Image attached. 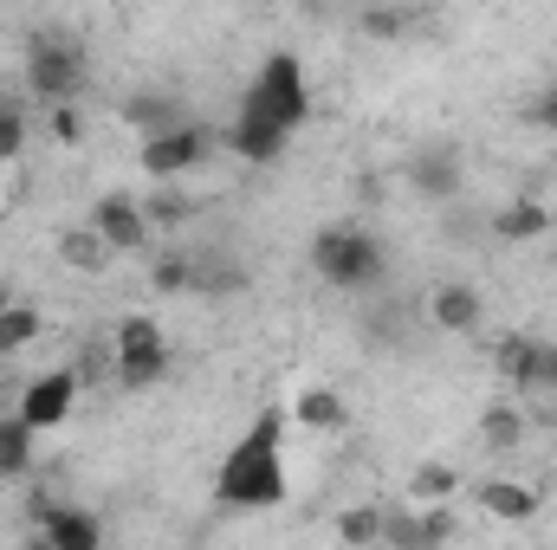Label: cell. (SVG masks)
<instances>
[{
    "label": "cell",
    "instance_id": "4",
    "mask_svg": "<svg viewBox=\"0 0 557 550\" xmlns=\"http://www.w3.org/2000/svg\"><path fill=\"white\" fill-rule=\"evenodd\" d=\"M169 370H175V350H169V337H162V324L156 317H124L117 324V337H111V383L124 389V396H137V389H156V383H169Z\"/></svg>",
    "mask_w": 557,
    "mask_h": 550
},
{
    "label": "cell",
    "instance_id": "20",
    "mask_svg": "<svg viewBox=\"0 0 557 550\" xmlns=\"http://www.w3.org/2000/svg\"><path fill=\"white\" fill-rule=\"evenodd\" d=\"M137 201H143V214H149V227H156V234H162V227L175 234V227H188V221H195V195H188L182 182H156V188L137 195Z\"/></svg>",
    "mask_w": 557,
    "mask_h": 550
},
{
    "label": "cell",
    "instance_id": "29",
    "mask_svg": "<svg viewBox=\"0 0 557 550\" xmlns=\"http://www.w3.org/2000/svg\"><path fill=\"white\" fill-rule=\"evenodd\" d=\"M20 149H26V111L0 104V162H20Z\"/></svg>",
    "mask_w": 557,
    "mask_h": 550
},
{
    "label": "cell",
    "instance_id": "1",
    "mask_svg": "<svg viewBox=\"0 0 557 550\" xmlns=\"http://www.w3.org/2000/svg\"><path fill=\"white\" fill-rule=\"evenodd\" d=\"M285 427H292V414L260 409L253 427L227 447V460H221V473H214V505H221V512H273V505L292 499Z\"/></svg>",
    "mask_w": 557,
    "mask_h": 550
},
{
    "label": "cell",
    "instance_id": "13",
    "mask_svg": "<svg viewBox=\"0 0 557 550\" xmlns=\"http://www.w3.org/2000/svg\"><path fill=\"white\" fill-rule=\"evenodd\" d=\"M33 518H39V545L52 550H98L104 545V525L91 518V512H78V505H33Z\"/></svg>",
    "mask_w": 557,
    "mask_h": 550
},
{
    "label": "cell",
    "instance_id": "28",
    "mask_svg": "<svg viewBox=\"0 0 557 550\" xmlns=\"http://www.w3.org/2000/svg\"><path fill=\"white\" fill-rule=\"evenodd\" d=\"M383 545L421 550V512H409V505H383Z\"/></svg>",
    "mask_w": 557,
    "mask_h": 550
},
{
    "label": "cell",
    "instance_id": "32",
    "mask_svg": "<svg viewBox=\"0 0 557 550\" xmlns=\"http://www.w3.org/2000/svg\"><path fill=\"white\" fill-rule=\"evenodd\" d=\"M525 117H532V124H539L545 137H557V85H545V91H539V98L525 104Z\"/></svg>",
    "mask_w": 557,
    "mask_h": 550
},
{
    "label": "cell",
    "instance_id": "16",
    "mask_svg": "<svg viewBox=\"0 0 557 550\" xmlns=\"http://www.w3.org/2000/svg\"><path fill=\"white\" fill-rule=\"evenodd\" d=\"M111 260H117V247H111V240H104L91 221L59 234V266H72V273H91V278H98V273H111Z\"/></svg>",
    "mask_w": 557,
    "mask_h": 550
},
{
    "label": "cell",
    "instance_id": "5",
    "mask_svg": "<svg viewBox=\"0 0 557 550\" xmlns=\"http://www.w3.org/2000/svg\"><path fill=\"white\" fill-rule=\"evenodd\" d=\"M214 142H221V130H208V124L182 117V124H169V130L143 137L137 168L149 175V182H182V175H195V168L214 155Z\"/></svg>",
    "mask_w": 557,
    "mask_h": 550
},
{
    "label": "cell",
    "instance_id": "18",
    "mask_svg": "<svg viewBox=\"0 0 557 550\" xmlns=\"http://www.w3.org/2000/svg\"><path fill=\"white\" fill-rule=\"evenodd\" d=\"M292 421H298V427H311V434H337V427L350 421V409H344V396H337L331 383H311V389H298Z\"/></svg>",
    "mask_w": 557,
    "mask_h": 550
},
{
    "label": "cell",
    "instance_id": "26",
    "mask_svg": "<svg viewBox=\"0 0 557 550\" xmlns=\"http://www.w3.org/2000/svg\"><path fill=\"white\" fill-rule=\"evenodd\" d=\"M188 278H195V253H156V266H149V285H156L162 298L188 291Z\"/></svg>",
    "mask_w": 557,
    "mask_h": 550
},
{
    "label": "cell",
    "instance_id": "31",
    "mask_svg": "<svg viewBox=\"0 0 557 550\" xmlns=\"http://www.w3.org/2000/svg\"><path fill=\"white\" fill-rule=\"evenodd\" d=\"M52 142H85V117H78V104H52Z\"/></svg>",
    "mask_w": 557,
    "mask_h": 550
},
{
    "label": "cell",
    "instance_id": "22",
    "mask_svg": "<svg viewBox=\"0 0 557 550\" xmlns=\"http://www.w3.org/2000/svg\"><path fill=\"white\" fill-rule=\"evenodd\" d=\"M480 447L486 453H519L525 447V414L512 409V402H493V409L480 414Z\"/></svg>",
    "mask_w": 557,
    "mask_h": 550
},
{
    "label": "cell",
    "instance_id": "3",
    "mask_svg": "<svg viewBox=\"0 0 557 550\" xmlns=\"http://www.w3.org/2000/svg\"><path fill=\"white\" fill-rule=\"evenodd\" d=\"M91 85V52L85 39H72L65 26H39L26 39V91L46 104H72Z\"/></svg>",
    "mask_w": 557,
    "mask_h": 550
},
{
    "label": "cell",
    "instance_id": "24",
    "mask_svg": "<svg viewBox=\"0 0 557 550\" xmlns=\"http://www.w3.org/2000/svg\"><path fill=\"white\" fill-rule=\"evenodd\" d=\"M337 545L363 550V545H383V505H350V512H337Z\"/></svg>",
    "mask_w": 557,
    "mask_h": 550
},
{
    "label": "cell",
    "instance_id": "14",
    "mask_svg": "<svg viewBox=\"0 0 557 550\" xmlns=\"http://www.w3.org/2000/svg\"><path fill=\"white\" fill-rule=\"evenodd\" d=\"M473 499L486 505V518H506V525H532V518H539V492H532L525 479H499V473H486V479L473 486Z\"/></svg>",
    "mask_w": 557,
    "mask_h": 550
},
{
    "label": "cell",
    "instance_id": "17",
    "mask_svg": "<svg viewBox=\"0 0 557 550\" xmlns=\"http://www.w3.org/2000/svg\"><path fill=\"white\" fill-rule=\"evenodd\" d=\"M247 285H253V273H247L240 260H227V253H195V278H188L195 298H240Z\"/></svg>",
    "mask_w": 557,
    "mask_h": 550
},
{
    "label": "cell",
    "instance_id": "2",
    "mask_svg": "<svg viewBox=\"0 0 557 550\" xmlns=\"http://www.w3.org/2000/svg\"><path fill=\"white\" fill-rule=\"evenodd\" d=\"M311 273L324 278V285H337V291H370L389 273V253H383V240L370 227L337 221V227L311 234Z\"/></svg>",
    "mask_w": 557,
    "mask_h": 550
},
{
    "label": "cell",
    "instance_id": "23",
    "mask_svg": "<svg viewBox=\"0 0 557 550\" xmlns=\"http://www.w3.org/2000/svg\"><path fill=\"white\" fill-rule=\"evenodd\" d=\"M454 492H460V473L441 466V460H421L409 473V505H434V499H454Z\"/></svg>",
    "mask_w": 557,
    "mask_h": 550
},
{
    "label": "cell",
    "instance_id": "15",
    "mask_svg": "<svg viewBox=\"0 0 557 550\" xmlns=\"http://www.w3.org/2000/svg\"><path fill=\"white\" fill-rule=\"evenodd\" d=\"M486 234H493V240H506V247H532V240H545V234H552V214L525 195V201H506L499 214H486Z\"/></svg>",
    "mask_w": 557,
    "mask_h": 550
},
{
    "label": "cell",
    "instance_id": "6",
    "mask_svg": "<svg viewBox=\"0 0 557 550\" xmlns=\"http://www.w3.org/2000/svg\"><path fill=\"white\" fill-rule=\"evenodd\" d=\"M240 98L267 104L278 124L305 130V117H311V85H305V59H298V52H267V59H260V72H253V85H247Z\"/></svg>",
    "mask_w": 557,
    "mask_h": 550
},
{
    "label": "cell",
    "instance_id": "30",
    "mask_svg": "<svg viewBox=\"0 0 557 550\" xmlns=\"http://www.w3.org/2000/svg\"><path fill=\"white\" fill-rule=\"evenodd\" d=\"M447 538H454V512H447V499L421 505V545H447Z\"/></svg>",
    "mask_w": 557,
    "mask_h": 550
},
{
    "label": "cell",
    "instance_id": "10",
    "mask_svg": "<svg viewBox=\"0 0 557 550\" xmlns=\"http://www.w3.org/2000/svg\"><path fill=\"white\" fill-rule=\"evenodd\" d=\"M72 402H78V370H46V376H33V383L20 389V414H26L39 434L65 427V421H72Z\"/></svg>",
    "mask_w": 557,
    "mask_h": 550
},
{
    "label": "cell",
    "instance_id": "25",
    "mask_svg": "<svg viewBox=\"0 0 557 550\" xmlns=\"http://www.w3.org/2000/svg\"><path fill=\"white\" fill-rule=\"evenodd\" d=\"M39 343V311L33 304H7L0 311V357H20Z\"/></svg>",
    "mask_w": 557,
    "mask_h": 550
},
{
    "label": "cell",
    "instance_id": "9",
    "mask_svg": "<svg viewBox=\"0 0 557 550\" xmlns=\"http://www.w3.org/2000/svg\"><path fill=\"white\" fill-rule=\"evenodd\" d=\"M499 376L519 396H557V343H545V337H506L499 343Z\"/></svg>",
    "mask_w": 557,
    "mask_h": 550
},
{
    "label": "cell",
    "instance_id": "27",
    "mask_svg": "<svg viewBox=\"0 0 557 550\" xmlns=\"http://www.w3.org/2000/svg\"><path fill=\"white\" fill-rule=\"evenodd\" d=\"M370 39H409V26H416V13L409 7H363V20H357Z\"/></svg>",
    "mask_w": 557,
    "mask_h": 550
},
{
    "label": "cell",
    "instance_id": "7",
    "mask_svg": "<svg viewBox=\"0 0 557 550\" xmlns=\"http://www.w3.org/2000/svg\"><path fill=\"white\" fill-rule=\"evenodd\" d=\"M298 137L292 124H278L267 104H253V98H240V111H234V124L221 130V142L240 155V162H253V168H267V162H278L285 155V142Z\"/></svg>",
    "mask_w": 557,
    "mask_h": 550
},
{
    "label": "cell",
    "instance_id": "8",
    "mask_svg": "<svg viewBox=\"0 0 557 550\" xmlns=\"http://www.w3.org/2000/svg\"><path fill=\"white\" fill-rule=\"evenodd\" d=\"M403 182L416 188L421 201L447 208V201H460V188H467V162H460L454 142H421L416 155H409V168H403Z\"/></svg>",
    "mask_w": 557,
    "mask_h": 550
},
{
    "label": "cell",
    "instance_id": "33",
    "mask_svg": "<svg viewBox=\"0 0 557 550\" xmlns=\"http://www.w3.org/2000/svg\"><path fill=\"white\" fill-rule=\"evenodd\" d=\"M7 304H13V298H7V285H0V311H7Z\"/></svg>",
    "mask_w": 557,
    "mask_h": 550
},
{
    "label": "cell",
    "instance_id": "12",
    "mask_svg": "<svg viewBox=\"0 0 557 550\" xmlns=\"http://www.w3.org/2000/svg\"><path fill=\"white\" fill-rule=\"evenodd\" d=\"M428 317H434V330H447V337H473V330L486 324V298H480L467 278H454V285H434V291H428Z\"/></svg>",
    "mask_w": 557,
    "mask_h": 550
},
{
    "label": "cell",
    "instance_id": "11",
    "mask_svg": "<svg viewBox=\"0 0 557 550\" xmlns=\"http://www.w3.org/2000/svg\"><path fill=\"white\" fill-rule=\"evenodd\" d=\"M91 227L117 247V260H124V253H143V247L156 240V227H149V214H143L137 195H104V201L91 208Z\"/></svg>",
    "mask_w": 557,
    "mask_h": 550
},
{
    "label": "cell",
    "instance_id": "19",
    "mask_svg": "<svg viewBox=\"0 0 557 550\" xmlns=\"http://www.w3.org/2000/svg\"><path fill=\"white\" fill-rule=\"evenodd\" d=\"M188 111H182V98L175 91H137V98H124V124L137 130V137H156V130H169V124H182Z\"/></svg>",
    "mask_w": 557,
    "mask_h": 550
},
{
    "label": "cell",
    "instance_id": "21",
    "mask_svg": "<svg viewBox=\"0 0 557 550\" xmlns=\"http://www.w3.org/2000/svg\"><path fill=\"white\" fill-rule=\"evenodd\" d=\"M33 440H39V427L20 409L0 414V479H20V473L33 466Z\"/></svg>",
    "mask_w": 557,
    "mask_h": 550
}]
</instances>
